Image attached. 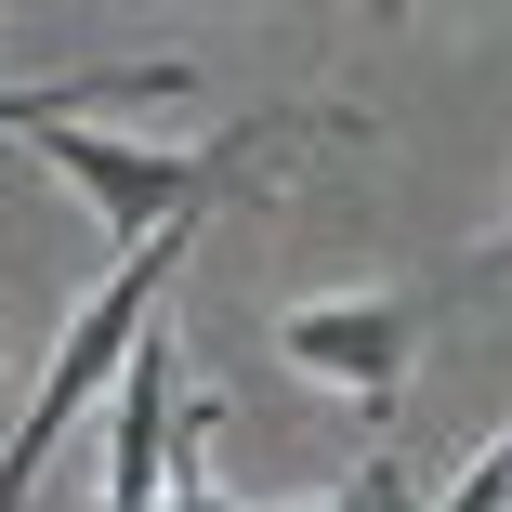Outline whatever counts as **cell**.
I'll return each instance as SVG.
<instances>
[{"label":"cell","instance_id":"obj_7","mask_svg":"<svg viewBox=\"0 0 512 512\" xmlns=\"http://www.w3.org/2000/svg\"><path fill=\"white\" fill-rule=\"evenodd\" d=\"M499 263H512V224H499Z\"/></svg>","mask_w":512,"mask_h":512},{"label":"cell","instance_id":"obj_4","mask_svg":"<svg viewBox=\"0 0 512 512\" xmlns=\"http://www.w3.org/2000/svg\"><path fill=\"white\" fill-rule=\"evenodd\" d=\"M184 473V407H171V329H145L132 381H119V421H106V499L92 512H158V486Z\"/></svg>","mask_w":512,"mask_h":512},{"label":"cell","instance_id":"obj_3","mask_svg":"<svg viewBox=\"0 0 512 512\" xmlns=\"http://www.w3.org/2000/svg\"><path fill=\"white\" fill-rule=\"evenodd\" d=\"M276 355H289L302 381L355 394V421L381 434L394 407H407V355H421V302H394V289H329V302H289V316H276Z\"/></svg>","mask_w":512,"mask_h":512},{"label":"cell","instance_id":"obj_2","mask_svg":"<svg viewBox=\"0 0 512 512\" xmlns=\"http://www.w3.org/2000/svg\"><path fill=\"white\" fill-rule=\"evenodd\" d=\"M184 250H197V224H184V237H145V250H119L106 276H92V302L66 316V342H53L40 394H27L14 447H0V512H27L40 473H53V447H66V421H79L92 394H119V381H132V355H145V329H158V302H171Z\"/></svg>","mask_w":512,"mask_h":512},{"label":"cell","instance_id":"obj_6","mask_svg":"<svg viewBox=\"0 0 512 512\" xmlns=\"http://www.w3.org/2000/svg\"><path fill=\"white\" fill-rule=\"evenodd\" d=\"M447 512H512V434H486V460L447 486Z\"/></svg>","mask_w":512,"mask_h":512},{"label":"cell","instance_id":"obj_5","mask_svg":"<svg viewBox=\"0 0 512 512\" xmlns=\"http://www.w3.org/2000/svg\"><path fill=\"white\" fill-rule=\"evenodd\" d=\"M289 512H421V499H407V473H394V460H368L355 486H329V499H289Z\"/></svg>","mask_w":512,"mask_h":512},{"label":"cell","instance_id":"obj_1","mask_svg":"<svg viewBox=\"0 0 512 512\" xmlns=\"http://www.w3.org/2000/svg\"><path fill=\"white\" fill-rule=\"evenodd\" d=\"M276 132H289V119H237V132H197V145H145V132H92V119H53V132H27V158H40L53 184H79L92 237L145 250V237H184V224H211L224 197L250 184V158H263Z\"/></svg>","mask_w":512,"mask_h":512}]
</instances>
